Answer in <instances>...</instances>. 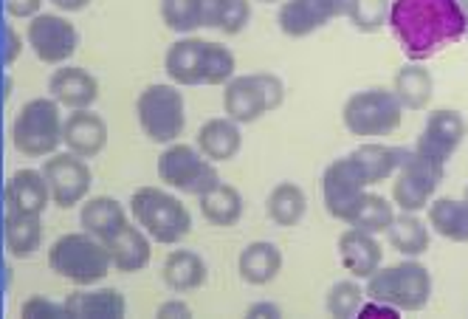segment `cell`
<instances>
[{
    "instance_id": "60d3db41",
    "label": "cell",
    "mask_w": 468,
    "mask_h": 319,
    "mask_svg": "<svg viewBox=\"0 0 468 319\" xmlns=\"http://www.w3.org/2000/svg\"><path fill=\"white\" fill-rule=\"evenodd\" d=\"M356 316H358V319H400V311L392 308V305H387V303H378V300H370V297H367V300L361 303V308H358Z\"/></svg>"
},
{
    "instance_id": "603a6c76",
    "label": "cell",
    "mask_w": 468,
    "mask_h": 319,
    "mask_svg": "<svg viewBox=\"0 0 468 319\" xmlns=\"http://www.w3.org/2000/svg\"><path fill=\"white\" fill-rule=\"evenodd\" d=\"M282 249L274 240H251L238 258V271L246 285H269L282 271Z\"/></svg>"
},
{
    "instance_id": "7c38bea8",
    "label": "cell",
    "mask_w": 468,
    "mask_h": 319,
    "mask_svg": "<svg viewBox=\"0 0 468 319\" xmlns=\"http://www.w3.org/2000/svg\"><path fill=\"white\" fill-rule=\"evenodd\" d=\"M26 43L46 66H65L80 48V31L69 17L40 12L28 20Z\"/></svg>"
},
{
    "instance_id": "7402d4cb",
    "label": "cell",
    "mask_w": 468,
    "mask_h": 319,
    "mask_svg": "<svg viewBox=\"0 0 468 319\" xmlns=\"http://www.w3.org/2000/svg\"><path fill=\"white\" fill-rule=\"evenodd\" d=\"M4 201L9 212H26V215H43L51 204L48 184L40 170H17L6 181Z\"/></svg>"
},
{
    "instance_id": "ee69618b",
    "label": "cell",
    "mask_w": 468,
    "mask_h": 319,
    "mask_svg": "<svg viewBox=\"0 0 468 319\" xmlns=\"http://www.w3.org/2000/svg\"><path fill=\"white\" fill-rule=\"evenodd\" d=\"M155 314L164 316V319H189L192 316V308L184 300H166V303H161L155 308Z\"/></svg>"
},
{
    "instance_id": "7dc6e473",
    "label": "cell",
    "mask_w": 468,
    "mask_h": 319,
    "mask_svg": "<svg viewBox=\"0 0 468 319\" xmlns=\"http://www.w3.org/2000/svg\"><path fill=\"white\" fill-rule=\"evenodd\" d=\"M460 6L465 12V40H468V0H460Z\"/></svg>"
},
{
    "instance_id": "d590c367",
    "label": "cell",
    "mask_w": 468,
    "mask_h": 319,
    "mask_svg": "<svg viewBox=\"0 0 468 319\" xmlns=\"http://www.w3.org/2000/svg\"><path fill=\"white\" fill-rule=\"evenodd\" d=\"M238 71V57L223 43L204 46V62H200V85H226Z\"/></svg>"
},
{
    "instance_id": "83f0119b",
    "label": "cell",
    "mask_w": 468,
    "mask_h": 319,
    "mask_svg": "<svg viewBox=\"0 0 468 319\" xmlns=\"http://www.w3.org/2000/svg\"><path fill=\"white\" fill-rule=\"evenodd\" d=\"M4 243L9 258L26 261L31 258L40 243H43V223L40 215H26V212H9L4 215Z\"/></svg>"
},
{
    "instance_id": "836d02e7",
    "label": "cell",
    "mask_w": 468,
    "mask_h": 319,
    "mask_svg": "<svg viewBox=\"0 0 468 319\" xmlns=\"http://www.w3.org/2000/svg\"><path fill=\"white\" fill-rule=\"evenodd\" d=\"M395 218V204L387 201L384 196L376 193H364V198L358 201L356 212L350 215V227L361 229V232H370V235H381L387 232V227Z\"/></svg>"
},
{
    "instance_id": "4316f807",
    "label": "cell",
    "mask_w": 468,
    "mask_h": 319,
    "mask_svg": "<svg viewBox=\"0 0 468 319\" xmlns=\"http://www.w3.org/2000/svg\"><path fill=\"white\" fill-rule=\"evenodd\" d=\"M197 204H200V215H204L212 227H220V229L238 227L246 209L240 189L226 181H218L212 189H207V193L197 198Z\"/></svg>"
},
{
    "instance_id": "6da1fadb",
    "label": "cell",
    "mask_w": 468,
    "mask_h": 319,
    "mask_svg": "<svg viewBox=\"0 0 468 319\" xmlns=\"http://www.w3.org/2000/svg\"><path fill=\"white\" fill-rule=\"evenodd\" d=\"M387 26L410 62L431 59L465 40V12L460 0H392Z\"/></svg>"
},
{
    "instance_id": "ffe728a7",
    "label": "cell",
    "mask_w": 468,
    "mask_h": 319,
    "mask_svg": "<svg viewBox=\"0 0 468 319\" xmlns=\"http://www.w3.org/2000/svg\"><path fill=\"white\" fill-rule=\"evenodd\" d=\"M195 147L215 165L231 162V158H238V153L243 150V131H240V124L231 122L229 116L207 119L197 127Z\"/></svg>"
},
{
    "instance_id": "681fc988",
    "label": "cell",
    "mask_w": 468,
    "mask_h": 319,
    "mask_svg": "<svg viewBox=\"0 0 468 319\" xmlns=\"http://www.w3.org/2000/svg\"><path fill=\"white\" fill-rule=\"evenodd\" d=\"M463 201L468 204V184H465V189H463Z\"/></svg>"
},
{
    "instance_id": "7bdbcfd3",
    "label": "cell",
    "mask_w": 468,
    "mask_h": 319,
    "mask_svg": "<svg viewBox=\"0 0 468 319\" xmlns=\"http://www.w3.org/2000/svg\"><path fill=\"white\" fill-rule=\"evenodd\" d=\"M4 35H6V46H4V66L9 69V66H15L17 62V57L23 54V37L15 31V26H6L4 28Z\"/></svg>"
},
{
    "instance_id": "d6a6232c",
    "label": "cell",
    "mask_w": 468,
    "mask_h": 319,
    "mask_svg": "<svg viewBox=\"0 0 468 319\" xmlns=\"http://www.w3.org/2000/svg\"><path fill=\"white\" fill-rule=\"evenodd\" d=\"M122 223H127V212L111 196H93L80 209V227L85 232H90L93 238H99V240H105L108 235H113Z\"/></svg>"
},
{
    "instance_id": "30bf717a",
    "label": "cell",
    "mask_w": 468,
    "mask_h": 319,
    "mask_svg": "<svg viewBox=\"0 0 468 319\" xmlns=\"http://www.w3.org/2000/svg\"><path fill=\"white\" fill-rule=\"evenodd\" d=\"M392 204L400 212H420L438 193L446 178V165L438 158L423 155L418 150H407L404 162L392 175Z\"/></svg>"
},
{
    "instance_id": "44dd1931",
    "label": "cell",
    "mask_w": 468,
    "mask_h": 319,
    "mask_svg": "<svg viewBox=\"0 0 468 319\" xmlns=\"http://www.w3.org/2000/svg\"><path fill=\"white\" fill-rule=\"evenodd\" d=\"M161 280L170 292L176 294H189L204 289L209 280V266L192 249H173L166 254V261L161 266Z\"/></svg>"
},
{
    "instance_id": "277c9868",
    "label": "cell",
    "mask_w": 468,
    "mask_h": 319,
    "mask_svg": "<svg viewBox=\"0 0 468 319\" xmlns=\"http://www.w3.org/2000/svg\"><path fill=\"white\" fill-rule=\"evenodd\" d=\"M48 266L57 277L80 285V289L102 282L111 274V258L105 243L85 229L59 235L48 249Z\"/></svg>"
},
{
    "instance_id": "d4e9b609",
    "label": "cell",
    "mask_w": 468,
    "mask_h": 319,
    "mask_svg": "<svg viewBox=\"0 0 468 319\" xmlns=\"http://www.w3.org/2000/svg\"><path fill=\"white\" fill-rule=\"evenodd\" d=\"M65 316L77 319H122L127 316V300L119 289H93L69 294L62 303Z\"/></svg>"
},
{
    "instance_id": "ab89813d",
    "label": "cell",
    "mask_w": 468,
    "mask_h": 319,
    "mask_svg": "<svg viewBox=\"0 0 468 319\" xmlns=\"http://www.w3.org/2000/svg\"><path fill=\"white\" fill-rule=\"evenodd\" d=\"M20 316H26V319H62L65 308H62V303H51V300L35 294L20 305Z\"/></svg>"
},
{
    "instance_id": "74e56055",
    "label": "cell",
    "mask_w": 468,
    "mask_h": 319,
    "mask_svg": "<svg viewBox=\"0 0 468 319\" xmlns=\"http://www.w3.org/2000/svg\"><path fill=\"white\" fill-rule=\"evenodd\" d=\"M367 300L364 289L358 285L356 277L350 280H339V282H333L330 289H327V297H324V311L330 316H336V319H350L358 314L361 303Z\"/></svg>"
},
{
    "instance_id": "d6986e66",
    "label": "cell",
    "mask_w": 468,
    "mask_h": 319,
    "mask_svg": "<svg viewBox=\"0 0 468 319\" xmlns=\"http://www.w3.org/2000/svg\"><path fill=\"white\" fill-rule=\"evenodd\" d=\"M339 261L345 266V271L356 280H367L373 271L381 269L384 263V249L376 240V235L361 232V229H347L339 235Z\"/></svg>"
},
{
    "instance_id": "9c48e42d",
    "label": "cell",
    "mask_w": 468,
    "mask_h": 319,
    "mask_svg": "<svg viewBox=\"0 0 468 319\" xmlns=\"http://www.w3.org/2000/svg\"><path fill=\"white\" fill-rule=\"evenodd\" d=\"M155 170L164 186L195 198H200L207 189H212L220 181L215 162H209L195 144H184V142L166 144L164 153L158 155Z\"/></svg>"
},
{
    "instance_id": "f35d334b",
    "label": "cell",
    "mask_w": 468,
    "mask_h": 319,
    "mask_svg": "<svg viewBox=\"0 0 468 319\" xmlns=\"http://www.w3.org/2000/svg\"><path fill=\"white\" fill-rule=\"evenodd\" d=\"M249 23H251V0H226L218 20V31H223L226 37H234L243 35Z\"/></svg>"
},
{
    "instance_id": "484cf974",
    "label": "cell",
    "mask_w": 468,
    "mask_h": 319,
    "mask_svg": "<svg viewBox=\"0 0 468 319\" xmlns=\"http://www.w3.org/2000/svg\"><path fill=\"white\" fill-rule=\"evenodd\" d=\"M395 100L400 102L404 111H426L431 105V97H434V77L429 69H423L420 62H407L404 69H398L395 80H392V88Z\"/></svg>"
},
{
    "instance_id": "f546056e",
    "label": "cell",
    "mask_w": 468,
    "mask_h": 319,
    "mask_svg": "<svg viewBox=\"0 0 468 319\" xmlns=\"http://www.w3.org/2000/svg\"><path fill=\"white\" fill-rule=\"evenodd\" d=\"M426 223L434 235L452 243H468V204L463 198H431Z\"/></svg>"
},
{
    "instance_id": "1f68e13d",
    "label": "cell",
    "mask_w": 468,
    "mask_h": 319,
    "mask_svg": "<svg viewBox=\"0 0 468 319\" xmlns=\"http://www.w3.org/2000/svg\"><path fill=\"white\" fill-rule=\"evenodd\" d=\"M305 212L308 196L296 181H280L269 193V198H265V215H269V220H274V227L291 229L305 218Z\"/></svg>"
},
{
    "instance_id": "e0dca14e",
    "label": "cell",
    "mask_w": 468,
    "mask_h": 319,
    "mask_svg": "<svg viewBox=\"0 0 468 319\" xmlns=\"http://www.w3.org/2000/svg\"><path fill=\"white\" fill-rule=\"evenodd\" d=\"M108 122L90 108L74 111L62 119V144L80 158H93L108 147Z\"/></svg>"
},
{
    "instance_id": "b9f144b4",
    "label": "cell",
    "mask_w": 468,
    "mask_h": 319,
    "mask_svg": "<svg viewBox=\"0 0 468 319\" xmlns=\"http://www.w3.org/2000/svg\"><path fill=\"white\" fill-rule=\"evenodd\" d=\"M40 6H43V0H4V9L9 17H26L31 20L35 15H40Z\"/></svg>"
},
{
    "instance_id": "cb8c5ba5",
    "label": "cell",
    "mask_w": 468,
    "mask_h": 319,
    "mask_svg": "<svg viewBox=\"0 0 468 319\" xmlns=\"http://www.w3.org/2000/svg\"><path fill=\"white\" fill-rule=\"evenodd\" d=\"M204 46L207 40L184 35L178 37L164 54V71L173 85L178 88H195L200 85V62H204Z\"/></svg>"
},
{
    "instance_id": "9a60e30c",
    "label": "cell",
    "mask_w": 468,
    "mask_h": 319,
    "mask_svg": "<svg viewBox=\"0 0 468 319\" xmlns=\"http://www.w3.org/2000/svg\"><path fill=\"white\" fill-rule=\"evenodd\" d=\"M347 0H282L277 26L285 37L303 40L345 15Z\"/></svg>"
},
{
    "instance_id": "5b68a950",
    "label": "cell",
    "mask_w": 468,
    "mask_h": 319,
    "mask_svg": "<svg viewBox=\"0 0 468 319\" xmlns=\"http://www.w3.org/2000/svg\"><path fill=\"white\" fill-rule=\"evenodd\" d=\"M285 102V82L277 74L254 71V74H234L223 85V113L243 124L260 122L265 113L277 111Z\"/></svg>"
},
{
    "instance_id": "7a4b0ae2",
    "label": "cell",
    "mask_w": 468,
    "mask_h": 319,
    "mask_svg": "<svg viewBox=\"0 0 468 319\" xmlns=\"http://www.w3.org/2000/svg\"><path fill=\"white\" fill-rule=\"evenodd\" d=\"M130 215L133 223H139L150 240L164 246H176L192 232L189 207L161 186H139L130 196Z\"/></svg>"
},
{
    "instance_id": "4dcf8cb0",
    "label": "cell",
    "mask_w": 468,
    "mask_h": 319,
    "mask_svg": "<svg viewBox=\"0 0 468 319\" xmlns=\"http://www.w3.org/2000/svg\"><path fill=\"white\" fill-rule=\"evenodd\" d=\"M353 155L358 158V165H361V170L367 175V184L376 186V184H384L387 178L395 175V170L400 167V162H404L407 150L373 139V142H361L353 150Z\"/></svg>"
},
{
    "instance_id": "5bb4252c",
    "label": "cell",
    "mask_w": 468,
    "mask_h": 319,
    "mask_svg": "<svg viewBox=\"0 0 468 319\" xmlns=\"http://www.w3.org/2000/svg\"><path fill=\"white\" fill-rule=\"evenodd\" d=\"M465 136H468V122L460 111L434 108L426 116V124H423V131L415 142V150L449 165V158L463 147Z\"/></svg>"
},
{
    "instance_id": "bcb514c9",
    "label": "cell",
    "mask_w": 468,
    "mask_h": 319,
    "mask_svg": "<svg viewBox=\"0 0 468 319\" xmlns=\"http://www.w3.org/2000/svg\"><path fill=\"white\" fill-rule=\"evenodd\" d=\"M51 4H54L59 12H69V15H74V12H82V9H88L90 0H51Z\"/></svg>"
},
{
    "instance_id": "3957f363",
    "label": "cell",
    "mask_w": 468,
    "mask_h": 319,
    "mask_svg": "<svg viewBox=\"0 0 468 319\" xmlns=\"http://www.w3.org/2000/svg\"><path fill=\"white\" fill-rule=\"evenodd\" d=\"M434 282L431 271L418 261V258H404L395 266H381L367 277V289L364 294L370 300L387 303L398 311H423L431 300Z\"/></svg>"
},
{
    "instance_id": "ba28073f",
    "label": "cell",
    "mask_w": 468,
    "mask_h": 319,
    "mask_svg": "<svg viewBox=\"0 0 468 319\" xmlns=\"http://www.w3.org/2000/svg\"><path fill=\"white\" fill-rule=\"evenodd\" d=\"M12 144L20 155L43 158L62 144V113L51 97L28 100L12 119Z\"/></svg>"
},
{
    "instance_id": "8d00e7d4",
    "label": "cell",
    "mask_w": 468,
    "mask_h": 319,
    "mask_svg": "<svg viewBox=\"0 0 468 319\" xmlns=\"http://www.w3.org/2000/svg\"><path fill=\"white\" fill-rule=\"evenodd\" d=\"M389 4H392V0H347L345 17L350 20V26L356 31H364V35H376V31L387 28Z\"/></svg>"
},
{
    "instance_id": "4fadbf2b",
    "label": "cell",
    "mask_w": 468,
    "mask_h": 319,
    "mask_svg": "<svg viewBox=\"0 0 468 319\" xmlns=\"http://www.w3.org/2000/svg\"><path fill=\"white\" fill-rule=\"evenodd\" d=\"M40 173L48 184L51 204L59 209H71L82 204L93 186L90 167L85 165V158L74 153H51V158H46Z\"/></svg>"
},
{
    "instance_id": "f6af8a7d",
    "label": "cell",
    "mask_w": 468,
    "mask_h": 319,
    "mask_svg": "<svg viewBox=\"0 0 468 319\" xmlns=\"http://www.w3.org/2000/svg\"><path fill=\"white\" fill-rule=\"evenodd\" d=\"M246 316H257V319H277L282 316V308L271 300H262V303H251L246 308Z\"/></svg>"
},
{
    "instance_id": "2e32d148",
    "label": "cell",
    "mask_w": 468,
    "mask_h": 319,
    "mask_svg": "<svg viewBox=\"0 0 468 319\" xmlns=\"http://www.w3.org/2000/svg\"><path fill=\"white\" fill-rule=\"evenodd\" d=\"M108 258H111V269L122 271V274H136L142 269L150 266L153 261V240L147 238V232L139 227V223H122V227L108 235L105 240Z\"/></svg>"
},
{
    "instance_id": "e575fe53",
    "label": "cell",
    "mask_w": 468,
    "mask_h": 319,
    "mask_svg": "<svg viewBox=\"0 0 468 319\" xmlns=\"http://www.w3.org/2000/svg\"><path fill=\"white\" fill-rule=\"evenodd\" d=\"M161 23L176 35H192L204 28V0H161Z\"/></svg>"
},
{
    "instance_id": "ac0fdd59",
    "label": "cell",
    "mask_w": 468,
    "mask_h": 319,
    "mask_svg": "<svg viewBox=\"0 0 468 319\" xmlns=\"http://www.w3.org/2000/svg\"><path fill=\"white\" fill-rule=\"evenodd\" d=\"M48 97L59 108H90L99 100V80L80 66H62L48 77Z\"/></svg>"
},
{
    "instance_id": "f1b7e54d",
    "label": "cell",
    "mask_w": 468,
    "mask_h": 319,
    "mask_svg": "<svg viewBox=\"0 0 468 319\" xmlns=\"http://www.w3.org/2000/svg\"><path fill=\"white\" fill-rule=\"evenodd\" d=\"M387 240L404 258H420L431 246L429 223L420 220L418 212H395L392 223L387 227Z\"/></svg>"
},
{
    "instance_id": "8992f818",
    "label": "cell",
    "mask_w": 468,
    "mask_h": 319,
    "mask_svg": "<svg viewBox=\"0 0 468 319\" xmlns=\"http://www.w3.org/2000/svg\"><path fill=\"white\" fill-rule=\"evenodd\" d=\"M136 119L150 142L155 144L178 142L186 127L184 90L173 82L147 85L136 100Z\"/></svg>"
},
{
    "instance_id": "c3c4849f",
    "label": "cell",
    "mask_w": 468,
    "mask_h": 319,
    "mask_svg": "<svg viewBox=\"0 0 468 319\" xmlns=\"http://www.w3.org/2000/svg\"><path fill=\"white\" fill-rule=\"evenodd\" d=\"M257 4H282V0H257Z\"/></svg>"
},
{
    "instance_id": "8fae6325",
    "label": "cell",
    "mask_w": 468,
    "mask_h": 319,
    "mask_svg": "<svg viewBox=\"0 0 468 319\" xmlns=\"http://www.w3.org/2000/svg\"><path fill=\"white\" fill-rule=\"evenodd\" d=\"M367 186L370 184H367V175L353 153L330 162L322 173V204L327 215L347 223L358 201L364 198Z\"/></svg>"
},
{
    "instance_id": "52a82bcc",
    "label": "cell",
    "mask_w": 468,
    "mask_h": 319,
    "mask_svg": "<svg viewBox=\"0 0 468 319\" xmlns=\"http://www.w3.org/2000/svg\"><path fill=\"white\" fill-rule=\"evenodd\" d=\"M400 119H404V108H400V102L395 100V93L389 88L356 90L350 93L342 108L345 127L364 142L395 133L400 127Z\"/></svg>"
}]
</instances>
